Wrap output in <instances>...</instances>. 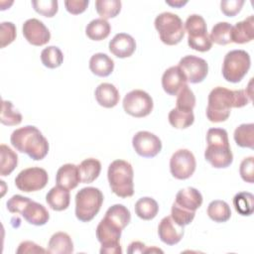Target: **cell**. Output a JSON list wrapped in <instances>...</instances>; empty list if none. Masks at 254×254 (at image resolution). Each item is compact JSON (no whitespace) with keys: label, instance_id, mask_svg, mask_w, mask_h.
Returning a JSON list of instances; mask_svg holds the SVG:
<instances>
[{"label":"cell","instance_id":"cell-35","mask_svg":"<svg viewBox=\"0 0 254 254\" xmlns=\"http://www.w3.org/2000/svg\"><path fill=\"white\" fill-rule=\"evenodd\" d=\"M168 119L173 127L177 129H185L192 125L194 121V115L192 111H185L175 107L170 111Z\"/></svg>","mask_w":254,"mask_h":254},{"label":"cell","instance_id":"cell-49","mask_svg":"<svg viewBox=\"0 0 254 254\" xmlns=\"http://www.w3.org/2000/svg\"><path fill=\"white\" fill-rule=\"evenodd\" d=\"M146 245L140 241H133L129 244L127 252L129 254H134V253H145L146 252Z\"/></svg>","mask_w":254,"mask_h":254},{"label":"cell","instance_id":"cell-33","mask_svg":"<svg viewBox=\"0 0 254 254\" xmlns=\"http://www.w3.org/2000/svg\"><path fill=\"white\" fill-rule=\"evenodd\" d=\"M207 215L214 222H226L231 216V210L227 202L215 199L208 204Z\"/></svg>","mask_w":254,"mask_h":254},{"label":"cell","instance_id":"cell-42","mask_svg":"<svg viewBox=\"0 0 254 254\" xmlns=\"http://www.w3.org/2000/svg\"><path fill=\"white\" fill-rule=\"evenodd\" d=\"M194 215H195L194 211L185 210V209L179 207L176 203H173V205H172L171 217L177 224H179L181 226H186V225L190 224L193 220Z\"/></svg>","mask_w":254,"mask_h":254},{"label":"cell","instance_id":"cell-5","mask_svg":"<svg viewBox=\"0 0 254 254\" xmlns=\"http://www.w3.org/2000/svg\"><path fill=\"white\" fill-rule=\"evenodd\" d=\"M103 193L94 187L82 188L75 194V216L82 222L92 220L103 203Z\"/></svg>","mask_w":254,"mask_h":254},{"label":"cell","instance_id":"cell-34","mask_svg":"<svg viewBox=\"0 0 254 254\" xmlns=\"http://www.w3.org/2000/svg\"><path fill=\"white\" fill-rule=\"evenodd\" d=\"M235 210L243 216H249L254 210V195L248 191H240L233 197Z\"/></svg>","mask_w":254,"mask_h":254},{"label":"cell","instance_id":"cell-3","mask_svg":"<svg viewBox=\"0 0 254 254\" xmlns=\"http://www.w3.org/2000/svg\"><path fill=\"white\" fill-rule=\"evenodd\" d=\"M206 142L207 147L204 151V158L212 167L224 169L232 164L233 155L229 146L228 134L225 129H208Z\"/></svg>","mask_w":254,"mask_h":254},{"label":"cell","instance_id":"cell-39","mask_svg":"<svg viewBox=\"0 0 254 254\" xmlns=\"http://www.w3.org/2000/svg\"><path fill=\"white\" fill-rule=\"evenodd\" d=\"M22 114L17 110H14L11 101H2V110L0 121L2 124L7 126H16L22 122Z\"/></svg>","mask_w":254,"mask_h":254},{"label":"cell","instance_id":"cell-2","mask_svg":"<svg viewBox=\"0 0 254 254\" xmlns=\"http://www.w3.org/2000/svg\"><path fill=\"white\" fill-rule=\"evenodd\" d=\"M10 142L17 151L27 154L34 161L43 160L49 153L47 138L35 126L27 125L14 130Z\"/></svg>","mask_w":254,"mask_h":254},{"label":"cell","instance_id":"cell-8","mask_svg":"<svg viewBox=\"0 0 254 254\" xmlns=\"http://www.w3.org/2000/svg\"><path fill=\"white\" fill-rule=\"evenodd\" d=\"M185 30L188 33V45L197 52H207L212 47V42L207 34V27L202 16L192 14L188 17L185 23Z\"/></svg>","mask_w":254,"mask_h":254},{"label":"cell","instance_id":"cell-12","mask_svg":"<svg viewBox=\"0 0 254 254\" xmlns=\"http://www.w3.org/2000/svg\"><path fill=\"white\" fill-rule=\"evenodd\" d=\"M196 167L193 154L188 149L176 151L170 159V171L174 178L178 180H187L190 178Z\"/></svg>","mask_w":254,"mask_h":254},{"label":"cell","instance_id":"cell-9","mask_svg":"<svg viewBox=\"0 0 254 254\" xmlns=\"http://www.w3.org/2000/svg\"><path fill=\"white\" fill-rule=\"evenodd\" d=\"M122 229L103 217L96 227V238L101 244V254H121L120 245Z\"/></svg>","mask_w":254,"mask_h":254},{"label":"cell","instance_id":"cell-43","mask_svg":"<svg viewBox=\"0 0 254 254\" xmlns=\"http://www.w3.org/2000/svg\"><path fill=\"white\" fill-rule=\"evenodd\" d=\"M16 39V27L12 22H2L0 25V47L5 48Z\"/></svg>","mask_w":254,"mask_h":254},{"label":"cell","instance_id":"cell-38","mask_svg":"<svg viewBox=\"0 0 254 254\" xmlns=\"http://www.w3.org/2000/svg\"><path fill=\"white\" fill-rule=\"evenodd\" d=\"M42 64L48 68L59 67L64 62V55L62 51L55 46L45 48L41 53Z\"/></svg>","mask_w":254,"mask_h":254},{"label":"cell","instance_id":"cell-18","mask_svg":"<svg viewBox=\"0 0 254 254\" xmlns=\"http://www.w3.org/2000/svg\"><path fill=\"white\" fill-rule=\"evenodd\" d=\"M136 50V42L132 36L126 33L116 34L109 42V51L119 59L129 58Z\"/></svg>","mask_w":254,"mask_h":254},{"label":"cell","instance_id":"cell-21","mask_svg":"<svg viewBox=\"0 0 254 254\" xmlns=\"http://www.w3.org/2000/svg\"><path fill=\"white\" fill-rule=\"evenodd\" d=\"M80 182L81 181L78 167L74 164H64L62 167H60V169L57 172V186H60L70 190L75 189Z\"/></svg>","mask_w":254,"mask_h":254},{"label":"cell","instance_id":"cell-1","mask_svg":"<svg viewBox=\"0 0 254 254\" xmlns=\"http://www.w3.org/2000/svg\"><path fill=\"white\" fill-rule=\"evenodd\" d=\"M251 100L252 93L246 89L230 90L222 86H216L208 94L206 117L213 123L223 122L228 119L232 107L241 108Z\"/></svg>","mask_w":254,"mask_h":254},{"label":"cell","instance_id":"cell-25","mask_svg":"<svg viewBox=\"0 0 254 254\" xmlns=\"http://www.w3.org/2000/svg\"><path fill=\"white\" fill-rule=\"evenodd\" d=\"M47 252L51 254H70L73 252V242L70 236L63 231L56 232L49 240Z\"/></svg>","mask_w":254,"mask_h":254},{"label":"cell","instance_id":"cell-11","mask_svg":"<svg viewBox=\"0 0 254 254\" xmlns=\"http://www.w3.org/2000/svg\"><path fill=\"white\" fill-rule=\"evenodd\" d=\"M49 181L48 173L40 167H32L22 170L15 178L16 187L24 191L31 192L44 189Z\"/></svg>","mask_w":254,"mask_h":254},{"label":"cell","instance_id":"cell-4","mask_svg":"<svg viewBox=\"0 0 254 254\" xmlns=\"http://www.w3.org/2000/svg\"><path fill=\"white\" fill-rule=\"evenodd\" d=\"M111 190L119 197H130L134 194V172L131 164L125 160L113 161L107 171Z\"/></svg>","mask_w":254,"mask_h":254},{"label":"cell","instance_id":"cell-27","mask_svg":"<svg viewBox=\"0 0 254 254\" xmlns=\"http://www.w3.org/2000/svg\"><path fill=\"white\" fill-rule=\"evenodd\" d=\"M77 167L80 181L83 184H90L94 182L101 172V163L94 158L83 160Z\"/></svg>","mask_w":254,"mask_h":254},{"label":"cell","instance_id":"cell-28","mask_svg":"<svg viewBox=\"0 0 254 254\" xmlns=\"http://www.w3.org/2000/svg\"><path fill=\"white\" fill-rule=\"evenodd\" d=\"M111 32V26L107 20L98 18L90 21L85 27L86 36L92 41L106 39Z\"/></svg>","mask_w":254,"mask_h":254},{"label":"cell","instance_id":"cell-6","mask_svg":"<svg viewBox=\"0 0 254 254\" xmlns=\"http://www.w3.org/2000/svg\"><path fill=\"white\" fill-rule=\"evenodd\" d=\"M154 25L160 40L168 46L179 44L185 36L184 23L177 14L163 12L156 17Z\"/></svg>","mask_w":254,"mask_h":254},{"label":"cell","instance_id":"cell-20","mask_svg":"<svg viewBox=\"0 0 254 254\" xmlns=\"http://www.w3.org/2000/svg\"><path fill=\"white\" fill-rule=\"evenodd\" d=\"M20 214H22L28 223L36 226L45 225L50 219V213L48 209L43 204L32 199L25 205Z\"/></svg>","mask_w":254,"mask_h":254},{"label":"cell","instance_id":"cell-32","mask_svg":"<svg viewBox=\"0 0 254 254\" xmlns=\"http://www.w3.org/2000/svg\"><path fill=\"white\" fill-rule=\"evenodd\" d=\"M0 175L2 177L10 175L18 165L17 154L7 145L0 146Z\"/></svg>","mask_w":254,"mask_h":254},{"label":"cell","instance_id":"cell-50","mask_svg":"<svg viewBox=\"0 0 254 254\" xmlns=\"http://www.w3.org/2000/svg\"><path fill=\"white\" fill-rule=\"evenodd\" d=\"M166 3L167 4H169V5H171V6H173V7H182V6H184L185 4H187L188 3V1H182V0H178V1H166Z\"/></svg>","mask_w":254,"mask_h":254},{"label":"cell","instance_id":"cell-16","mask_svg":"<svg viewBox=\"0 0 254 254\" xmlns=\"http://www.w3.org/2000/svg\"><path fill=\"white\" fill-rule=\"evenodd\" d=\"M187 82L186 75L178 65L167 68L162 76V87L169 95H177Z\"/></svg>","mask_w":254,"mask_h":254},{"label":"cell","instance_id":"cell-22","mask_svg":"<svg viewBox=\"0 0 254 254\" xmlns=\"http://www.w3.org/2000/svg\"><path fill=\"white\" fill-rule=\"evenodd\" d=\"M97 103L105 108H112L117 105L120 99L119 91L114 84L103 82L100 83L94 91Z\"/></svg>","mask_w":254,"mask_h":254},{"label":"cell","instance_id":"cell-29","mask_svg":"<svg viewBox=\"0 0 254 254\" xmlns=\"http://www.w3.org/2000/svg\"><path fill=\"white\" fill-rule=\"evenodd\" d=\"M135 213L143 220H151L159 212L158 202L149 196L139 198L135 203Z\"/></svg>","mask_w":254,"mask_h":254},{"label":"cell","instance_id":"cell-13","mask_svg":"<svg viewBox=\"0 0 254 254\" xmlns=\"http://www.w3.org/2000/svg\"><path fill=\"white\" fill-rule=\"evenodd\" d=\"M190 83L201 82L208 73V64L205 60L189 55L182 58L178 65Z\"/></svg>","mask_w":254,"mask_h":254},{"label":"cell","instance_id":"cell-41","mask_svg":"<svg viewBox=\"0 0 254 254\" xmlns=\"http://www.w3.org/2000/svg\"><path fill=\"white\" fill-rule=\"evenodd\" d=\"M32 5L37 13L48 18L54 17L59 10L57 0H33Z\"/></svg>","mask_w":254,"mask_h":254},{"label":"cell","instance_id":"cell-26","mask_svg":"<svg viewBox=\"0 0 254 254\" xmlns=\"http://www.w3.org/2000/svg\"><path fill=\"white\" fill-rule=\"evenodd\" d=\"M89 69L93 74L105 77L112 73L114 69V62L106 54L97 53L91 56L89 60Z\"/></svg>","mask_w":254,"mask_h":254},{"label":"cell","instance_id":"cell-24","mask_svg":"<svg viewBox=\"0 0 254 254\" xmlns=\"http://www.w3.org/2000/svg\"><path fill=\"white\" fill-rule=\"evenodd\" d=\"M46 201L53 210H64L68 207L70 202L69 190L60 186H56L48 191L46 195Z\"/></svg>","mask_w":254,"mask_h":254},{"label":"cell","instance_id":"cell-19","mask_svg":"<svg viewBox=\"0 0 254 254\" xmlns=\"http://www.w3.org/2000/svg\"><path fill=\"white\" fill-rule=\"evenodd\" d=\"M202 200L201 193L196 189L189 187L177 192L174 203L185 210L195 212V210L201 206Z\"/></svg>","mask_w":254,"mask_h":254},{"label":"cell","instance_id":"cell-37","mask_svg":"<svg viewBox=\"0 0 254 254\" xmlns=\"http://www.w3.org/2000/svg\"><path fill=\"white\" fill-rule=\"evenodd\" d=\"M121 1L119 0H96L95 9L101 19L116 17L121 11Z\"/></svg>","mask_w":254,"mask_h":254},{"label":"cell","instance_id":"cell-15","mask_svg":"<svg viewBox=\"0 0 254 254\" xmlns=\"http://www.w3.org/2000/svg\"><path fill=\"white\" fill-rule=\"evenodd\" d=\"M22 31L27 42L33 46L41 47L48 44L51 40V33L49 29L42 21L36 18L25 21Z\"/></svg>","mask_w":254,"mask_h":254},{"label":"cell","instance_id":"cell-31","mask_svg":"<svg viewBox=\"0 0 254 254\" xmlns=\"http://www.w3.org/2000/svg\"><path fill=\"white\" fill-rule=\"evenodd\" d=\"M233 138L235 143L241 148H254V124L244 123L236 127Z\"/></svg>","mask_w":254,"mask_h":254},{"label":"cell","instance_id":"cell-40","mask_svg":"<svg viewBox=\"0 0 254 254\" xmlns=\"http://www.w3.org/2000/svg\"><path fill=\"white\" fill-rule=\"evenodd\" d=\"M194 106H195V96L192 90L187 84L177 94L176 108L185 110V111H192Z\"/></svg>","mask_w":254,"mask_h":254},{"label":"cell","instance_id":"cell-23","mask_svg":"<svg viewBox=\"0 0 254 254\" xmlns=\"http://www.w3.org/2000/svg\"><path fill=\"white\" fill-rule=\"evenodd\" d=\"M254 38V16L250 15L243 21L232 26L231 42L235 44L249 43Z\"/></svg>","mask_w":254,"mask_h":254},{"label":"cell","instance_id":"cell-7","mask_svg":"<svg viewBox=\"0 0 254 254\" xmlns=\"http://www.w3.org/2000/svg\"><path fill=\"white\" fill-rule=\"evenodd\" d=\"M251 65L249 54L244 50L228 52L222 64V75L228 82H239L248 72Z\"/></svg>","mask_w":254,"mask_h":254},{"label":"cell","instance_id":"cell-10","mask_svg":"<svg viewBox=\"0 0 254 254\" xmlns=\"http://www.w3.org/2000/svg\"><path fill=\"white\" fill-rule=\"evenodd\" d=\"M154 107L151 95L141 89H134L128 92L123 99L124 111L136 118L148 116Z\"/></svg>","mask_w":254,"mask_h":254},{"label":"cell","instance_id":"cell-45","mask_svg":"<svg viewBox=\"0 0 254 254\" xmlns=\"http://www.w3.org/2000/svg\"><path fill=\"white\" fill-rule=\"evenodd\" d=\"M244 5L243 0H223L220 2V10L227 17H234Z\"/></svg>","mask_w":254,"mask_h":254},{"label":"cell","instance_id":"cell-17","mask_svg":"<svg viewBox=\"0 0 254 254\" xmlns=\"http://www.w3.org/2000/svg\"><path fill=\"white\" fill-rule=\"evenodd\" d=\"M158 235L162 242L167 245L179 243L184 236V226L177 224L170 216H165L159 223Z\"/></svg>","mask_w":254,"mask_h":254},{"label":"cell","instance_id":"cell-48","mask_svg":"<svg viewBox=\"0 0 254 254\" xmlns=\"http://www.w3.org/2000/svg\"><path fill=\"white\" fill-rule=\"evenodd\" d=\"M47 250L40 247L33 241H23L19 244L16 253H46Z\"/></svg>","mask_w":254,"mask_h":254},{"label":"cell","instance_id":"cell-36","mask_svg":"<svg viewBox=\"0 0 254 254\" xmlns=\"http://www.w3.org/2000/svg\"><path fill=\"white\" fill-rule=\"evenodd\" d=\"M231 31L232 25L227 22H218L212 27L209 38L212 43L224 46L231 43Z\"/></svg>","mask_w":254,"mask_h":254},{"label":"cell","instance_id":"cell-14","mask_svg":"<svg viewBox=\"0 0 254 254\" xmlns=\"http://www.w3.org/2000/svg\"><path fill=\"white\" fill-rule=\"evenodd\" d=\"M135 152L144 158H153L162 150V142L158 136L149 131H139L132 138Z\"/></svg>","mask_w":254,"mask_h":254},{"label":"cell","instance_id":"cell-46","mask_svg":"<svg viewBox=\"0 0 254 254\" xmlns=\"http://www.w3.org/2000/svg\"><path fill=\"white\" fill-rule=\"evenodd\" d=\"M31 200V198L27 196H23L20 194H15L11 198H9L6 202L7 209L11 213H21L25 205Z\"/></svg>","mask_w":254,"mask_h":254},{"label":"cell","instance_id":"cell-47","mask_svg":"<svg viewBox=\"0 0 254 254\" xmlns=\"http://www.w3.org/2000/svg\"><path fill=\"white\" fill-rule=\"evenodd\" d=\"M89 4L88 0H66L64 1L65 9L68 13L77 15L85 11Z\"/></svg>","mask_w":254,"mask_h":254},{"label":"cell","instance_id":"cell-44","mask_svg":"<svg viewBox=\"0 0 254 254\" xmlns=\"http://www.w3.org/2000/svg\"><path fill=\"white\" fill-rule=\"evenodd\" d=\"M239 174L241 179L249 184L254 182V158L252 156L244 158L240 163Z\"/></svg>","mask_w":254,"mask_h":254},{"label":"cell","instance_id":"cell-30","mask_svg":"<svg viewBox=\"0 0 254 254\" xmlns=\"http://www.w3.org/2000/svg\"><path fill=\"white\" fill-rule=\"evenodd\" d=\"M104 217L123 230L131 220V213L126 206L117 203L106 210Z\"/></svg>","mask_w":254,"mask_h":254}]
</instances>
